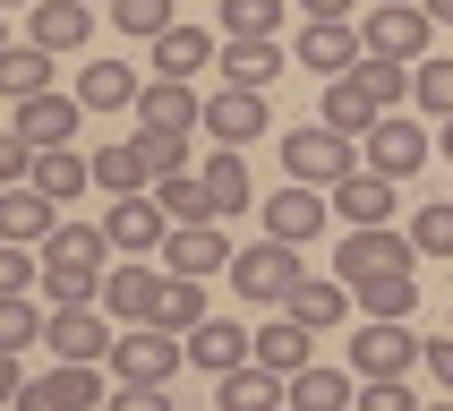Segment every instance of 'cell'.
Wrapping results in <instances>:
<instances>
[{
  "mask_svg": "<svg viewBox=\"0 0 453 411\" xmlns=\"http://www.w3.org/2000/svg\"><path fill=\"white\" fill-rule=\"evenodd\" d=\"M111 231L103 223H69L60 214V231L43 240V300L51 308H103V275H111Z\"/></svg>",
  "mask_w": 453,
  "mask_h": 411,
  "instance_id": "1",
  "label": "cell"
},
{
  "mask_svg": "<svg viewBox=\"0 0 453 411\" xmlns=\"http://www.w3.org/2000/svg\"><path fill=\"white\" fill-rule=\"evenodd\" d=\"M300 249H291V240H274V231H265V240H249V249L231 257V291H240V300H257V308H282L291 300V291H300Z\"/></svg>",
  "mask_w": 453,
  "mask_h": 411,
  "instance_id": "2",
  "label": "cell"
},
{
  "mask_svg": "<svg viewBox=\"0 0 453 411\" xmlns=\"http://www.w3.org/2000/svg\"><path fill=\"white\" fill-rule=\"evenodd\" d=\"M282 172L308 180V189H342V180L359 172V137H342V128H326V120H308V128H291V137H282Z\"/></svg>",
  "mask_w": 453,
  "mask_h": 411,
  "instance_id": "3",
  "label": "cell"
},
{
  "mask_svg": "<svg viewBox=\"0 0 453 411\" xmlns=\"http://www.w3.org/2000/svg\"><path fill=\"white\" fill-rule=\"evenodd\" d=\"M180 368H188V334H172V326H120V343H111V377H120V385H172Z\"/></svg>",
  "mask_w": 453,
  "mask_h": 411,
  "instance_id": "4",
  "label": "cell"
},
{
  "mask_svg": "<svg viewBox=\"0 0 453 411\" xmlns=\"http://www.w3.org/2000/svg\"><path fill=\"white\" fill-rule=\"evenodd\" d=\"M103 368L111 360H60L51 377H26L18 411H103L111 394H103Z\"/></svg>",
  "mask_w": 453,
  "mask_h": 411,
  "instance_id": "5",
  "label": "cell"
},
{
  "mask_svg": "<svg viewBox=\"0 0 453 411\" xmlns=\"http://www.w3.org/2000/svg\"><path fill=\"white\" fill-rule=\"evenodd\" d=\"M411 257H419V240H411V231H394V223H359V231H342L334 275H342V283H368V275H403Z\"/></svg>",
  "mask_w": 453,
  "mask_h": 411,
  "instance_id": "6",
  "label": "cell"
},
{
  "mask_svg": "<svg viewBox=\"0 0 453 411\" xmlns=\"http://www.w3.org/2000/svg\"><path fill=\"white\" fill-rule=\"evenodd\" d=\"M359 146H368V172L419 180V163H428V154H436V137H428V128H419V120H411V112H377V128H368Z\"/></svg>",
  "mask_w": 453,
  "mask_h": 411,
  "instance_id": "7",
  "label": "cell"
},
{
  "mask_svg": "<svg viewBox=\"0 0 453 411\" xmlns=\"http://www.w3.org/2000/svg\"><path fill=\"white\" fill-rule=\"evenodd\" d=\"M359 35H368V51H394V60H428L436 18H428V0H377Z\"/></svg>",
  "mask_w": 453,
  "mask_h": 411,
  "instance_id": "8",
  "label": "cell"
},
{
  "mask_svg": "<svg viewBox=\"0 0 453 411\" xmlns=\"http://www.w3.org/2000/svg\"><path fill=\"white\" fill-rule=\"evenodd\" d=\"M103 231H111V249H120V257H163L172 214H163V198H154V189H137V198H111Z\"/></svg>",
  "mask_w": 453,
  "mask_h": 411,
  "instance_id": "9",
  "label": "cell"
},
{
  "mask_svg": "<svg viewBox=\"0 0 453 411\" xmlns=\"http://www.w3.org/2000/svg\"><path fill=\"white\" fill-rule=\"evenodd\" d=\"M163 283H172V266L154 275L146 257H120V266L103 275V308H111L120 326H154V308H163Z\"/></svg>",
  "mask_w": 453,
  "mask_h": 411,
  "instance_id": "10",
  "label": "cell"
},
{
  "mask_svg": "<svg viewBox=\"0 0 453 411\" xmlns=\"http://www.w3.org/2000/svg\"><path fill=\"white\" fill-rule=\"evenodd\" d=\"M419 352H428V343H411L403 317H368V326L351 334V368H359V377H411Z\"/></svg>",
  "mask_w": 453,
  "mask_h": 411,
  "instance_id": "11",
  "label": "cell"
},
{
  "mask_svg": "<svg viewBox=\"0 0 453 411\" xmlns=\"http://www.w3.org/2000/svg\"><path fill=\"white\" fill-rule=\"evenodd\" d=\"M300 60H308L317 77H351L359 60H368V35H359L351 18H308V26H300Z\"/></svg>",
  "mask_w": 453,
  "mask_h": 411,
  "instance_id": "12",
  "label": "cell"
},
{
  "mask_svg": "<svg viewBox=\"0 0 453 411\" xmlns=\"http://www.w3.org/2000/svg\"><path fill=\"white\" fill-rule=\"evenodd\" d=\"M231 231L223 223H172V240H163V266H172V275H231Z\"/></svg>",
  "mask_w": 453,
  "mask_h": 411,
  "instance_id": "13",
  "label": "cell"
},
{
  "mask_svg": "<svg viewBox=\"0 0 453 411\" xmlns=\"http://www.w3.org/2000/svg\"><path fill=\"white\" fill-rule=\"evenodd\" d=\"M265 128H274V112H265L257 86H223V95H205V137H214V146H249V137H265Z\"/></svg>",
  "mask_w": 453,
  "mask_h": 411,
  "instance_id": "14",
  "label": "cell"
},
{
  "mask_svg": "<svg viewBox=\"0 0 453 411\" xmlns=\"http://www.w3.org/2000/svg\"><path fill=\"white\" fill-rule=\"evenodd\" d=\"M326 189H308V180H282L274 198H265V231H274V240H291V249H308V240H317V231H326Z\"/></svg>",
  "mask_w": 453,
  "mask_h": 411,
  "instance_id": "15",
  "label": "cell"
},
{
  "mask_svg": "<svg viewBox=\"0 0 453 411\" xmlns=\"http://www.w3.org/2000/svg\"><path fill=\"white\" fill-rule=\"evenodd\" d=\"M137 128H180V137H197V128H205V95L188 86V77H146Z\"/></svg>",
  "mask_w": 453,
  "mask_h": 411,
  "instance_id": "16",
  "label": "cell"
},
{
  "mask_svg": "<svg viewBox=\"0 0 453 411\" xmlns=\"http://www.w3.org/2000/svg\"><path fill=\"white\" fill-rule=\"evenodd\" d=\"M77 120H86L77 86H69V95H60V86H51V95H26L18 112H9V128H18V137H35V146H69V137H77Z\"/></svg>",
  "mask_w": 453,
  "mask_h": 411,
  "instance_id": "17",
  "label": "cell"
},
{
  "mask_svg": "<svg viewBox=\"0 0 453 411\" xmlns=\"http://www.w3.org/2000/svg\"><path fill=\"white\" fill-rule=\"evenodd\" d=\"M51 231H60V198H43L35 180H9L0 189V240H35L43 249Z\"/></svg>",
  "mask_w": 453,
  "mask_h": 411,
  "instance_id": "18",
  "label": "cell"
},
{
  "mask_svg": "<svg viewBox=\"0 0 453 411\" xmlns=\"http://www.w3.org/2000/svg\"><path fill=\"white\" fill-rule=\"evenodd\" d=\"M95 189H111V198H137V189H154L146 128H137V137H103V146H95Z\"/></svg>",
  "mask_w": 453,
  "mask_h": 411,
  "instance_id": "19",
  "label": "cell"
},
{
  "mask_svg": "<svg viewBox=\"0 0 453 411\" xmlns=\"http://www.w3.org/2000/svg\"><path fill=\"white\" fill-rule=\"evenodd\" d=\"M257 360V334L231 326V317H205L197 334H188V368H205V377H231V368H249Z\"/></svg>",
  "mask_w": 453,
  "mask_h": 411,
  "instance_id": "20",
  "label": "cell"
},
{
  "mask_svg": "<svg viewBox=\"0 0 453 411\" xmlns=\"http://www.w3.org/2000/svg\"><path fill=\"white\" fill-rule=\"evenodd\" d=\"M103 317H111V308H51V352L60 360H111V343H120V334L103 326Z\"/></svg>",
  "mask_w": 453,
  "mask_h": 411,
  "instance_id": "21",
  "label": "cell"
},
{
  "mask_svg": "<svg viewBox=\"0 0 453 411\" xmlns=\"http://www.w3.org/2000/svg\"><path fill=\"white\" fill-rule=\"evenodd\" d=\"M334 206H342V223H351V231H359V223H394V206H403V180L359 163V172L334 189Z\"/></svg>",
  "mask_w": 453,
  "mask_h": 411,
  "instance_id": "22",
  "label": "cell"
},
{
  "mask_svg": "<svg viewBox=\"0 0 453 411\" xmlns=\"http://www.w3.org/2000/svg\"><path fill=\"white\" fill-rule=\"evenodd\" d=\"M257 360H265L274 377H300L308 360H317V326H300L291 308H274V317L257 326Z\"/></svg>",
  "mask_w": 453,
  "mask_h": 411,
  "instance_id": "23",
  "label": "cell"
},
{
  "mask_svg": "<svg viewBox=\"0 0 453 411\" xmlns=\"http://www.w3.org/2000/svg\"><path fill=\"white\" fill-rule=\"evenodd\" d=\"M282 77V35H223V86H274Z\"/></svg>",
  "mask_w": 453,
  "mask_h": 411,
  "instance_id": "24",
  "label": "cell"
},
{
  "mask_svg": "<svg viewBox=\"0 0 453 411\" xmlns=\"http://www.w3.org/2000/svg\"><path fill=\"white\" fill-rule=\"evenodd\" d=\"M214 403H223V411H282V403H291V377H274L265 360H249V368L214 377Z\"/></svg>",
  "mask_w": 453,
  "mask_h": 411,
  "instance_id": "25",
  "label": "cell"
},
{
  "mask_svg": "<svg viewBox=\"0 0 453 411\" xmlns=\"http://www.w3.org/2000/svg\"><path fill=\"white\" fill-rule=\"evenodd\" d=\"M291 411H359V368H326V360H308L300 377H291Z\"/></svg>",
  "mask_w": 453,
  "mask_h": 411,
  "instance_id": "26",
  "label": "cell"
},
{
  "mask_svg": "<svg viewBox=\"0 0 453 411\" xmlns=\"http://www.w3.org/2000/svg\"><path fill=\"white\" fill-rule=\"evenodd\" d=\"M197 69H223V43L205 26H172L154 35V77H197Z\"/></svg>",
  "mask_w": 453,
  "mask_h": 411,
  "instance_id": "27",
  "label": "cell"
},
{
  "mask_svg": "<svg viewBox=\"0 0 453 411\" xmlns=\"http://www.w3.org/2000/svg\"><path fill=\"white\" fill-rule=\"evenodd\" d=\"M137 95H146V77L128 69V60H86V69H77V103H86V112H128Z\"/></svg>",
  "mask_w": 453,
  "mask_h": 411,
  "instance_id": "28",
  "label": "cell"
},
{
  "mask_svg": "<svg viewBox=\"0 0 453 411\" xmlns=\"http://www.w3.org/2000/svg\"><path fill=\"white\" fill-rule=\"evenodd\" d=\"M26 35H35L43 51H77L86 35H95V9H86V0H35Z\"/></svg>",
  "mask_w": 453,
  "mask_h": 411,
  "instance_id": "29",
  "label": "cell"
},
{
  "mask_svg": "<svg viewBox=\"0 0 453 411\" xmlns=\"http://www.w3.org/2000/svg\"><path fill=\"white\" fill-rule=\"evenodd\" d=\"M377 112H385V103L368 95L359 77H326V103H317V120H326V128H342V137H368V128H377Z\"/></svg>",
  "mask_w": 453,
  "mask_h": 411,
  "instance_id": "30",
  "label": "cell"
},
{
  "mask_svg": "<svg viewBox=\"0 0 453 411\" xmlns=\"http://www.w3.org/2000/svg\"><path fill=\"white\" fill-rule=\"evenodd\" d=\"M51 60H60V51H43L35 35H26V43H9V51H0V95H9V103L51 95Z\"/></svg>",
  "mask_w": 453,
  "mask_h": 411,
  "instance_id": "31",
  "label": "cell"
},
{
  "mask_svg": "<svg viewBox=\"0 0 453 411\" xmlns=\"http://www.w3.org/2000/svg\"><path fill=\"white\" fill-rule=\"evenodd\" d=\"M197 172H205V198H214V214H240V206L257 198V180H249V163H240V146H214Z\"/></svg>",
  "mask_w": 453,
  "mask_h": 411,
  "instance_id": "32",
  "label": "cell"
},
{
  "mask_svg": "<svg viewBox=\"0 0 453 411\" xmlns=\"http://www.w3.org/2000/svg\"><path fill=\"white\" fill-rule=\"evenodd\" d=\"M35 189H43V198H86V189H95V154H77V146H43V163H35Z\"/></svg>",
  "mask_w": 453,
  "mask_h": 411,
  "instance_id": "33",
  "label": "cell"
},
{
  "mask_svg": "<svg viewBox=\"0 0 453 411\" xmlns=\"http://www.w3.org/2000/svg\"><path fill=\"white\" fill-rule=\"evenodd\" d=\"M342 300H351V283H334V275H300V291H291L282 308H291L300 326L326 334V326H342Z\"/></svg>",
  "mask_w": 453,
  "mask_h": 411,
  "instance_id": "34",
  "label": "cell"
},
{
  "mask_svg": "<svg viewBox=\"0 0 453 411\" xmlns=\"http://www.w3.org/2000/svg\"><path fill=\"white\" fill-rule=\"evenodd\" d=\"M351 300H359V317H411L419 308V275H368V283H351Z\"/></svg>",
  "mask_w": 453,
  "mask_h": 411,
  "instance_id": "35",
  "label": "cell"
},
{
  "mask_svg": "<svg viewBox=\"0 0 453 411\" xmlns=\"http://www.w3.org/2000/svg\"><path fill=\"white\" fill-rule=\"evenodd\" d=\"M359 86H368V95H377L385 103V112H403V103H411V77H419V60H394V51H368V60H359Z\"/></svg>",
  "mask_w": 453,
  "mask_h": 411,
  "instance_id": "36",
  "label": "cell"
},
{
  "mask_svg": "<svg viewBox=\"0 0 453 411\" xmlns=\"http://www.w3.org/2000/svg\"><path fill=\"white\" fill-rule=\"evenodd\" d=\"M154 198H163V214H172V223H223V214H214V198H205V172L154 180Z\"/></svg>",
  "mask_w": 453,
  "mask_h": 411,
  "instance_id": "37",
  "label": "cell"
},
{
  "mask_svg": "<svg viewBox=\"0 0 453 411\" xmlns=\"http://www.w3.org/2000/svg\"><path fill=\"white\" fill-rule=\"evenodd\" d=\"M43 334H51V308H35V291H9L0 300V352H26Z\"/></svg>",
  "mask_w": 453,
  "mask_h": 411,
  "instance_id": "38",
  "label": "cell"
},
{
  "mask_svg": "<svg viewBox=\"0 0 453 411\" xmlns=\"http://www.w3.org/2000/svg\"><path fill=\"white\" fill-rule=\"evenodd\" d=\"M154 326L197 334V326H205V283H197V275H172V283H163V308H154Z\"/></svg>",
  "mask_w": 453,
  "mask_h": 411,
  "instance_id": "39",
  "label": "cell"
},
{
  "mask_svg": "<svg viewBox=\"0 0 453 411\" xmlns=\"http://www.w3.org/2000/svg\"><path fill=\"white\" fill-rule=\"evenodd\" d=\"M111 26L137 35V43H154V35H172V26H180V9H172V0H111Z\"/></svg>",
  "mask_w": 453,
  "mask_h": 411,
  "instance_id": "40",
  "label": "cell"
},
{
  "mask_svg": "<svg viewBox=\"0 0 453 411\" xmlns=\"http://www.w3.org/2000/svg\"><path fill=\"white\" fill-rule=\"evenodd\" d=\"M411 112L453 120V60H419V77H411Z\"/></svg>",
  "mask_w": 453,
  "mask_h": 411,
  "instance_id": "41",
  "label": "cell"
},
{
  "mask_svg": "<svg viewBox=\"0 0 453 411\" xmlns=\"http://www.w3.org/2000/svg\"><path fill=\"white\" fill-rule=\"evenodd\" d=\"M223 35H282V0H223Z\"/></svg>",
  "mask_w": 453,
  "mask_h": 411,
  "instance_id": "42",
  "label": "cell"
},
{
  "mask_svg": "<svg viewBox=\"0 0 453 411\" xmlns=\"http://www.w3.org/2000/svg\"><path fill=\"white\" fill-rule=\"evenodd\" d=\"M411 240H419V257H453V198L419 206V214H411Z\"/></svg>",
  "mask_w": 453,
  "mask_h": 411,
  "instance_id": "43",
  "label": "cell"
},
{
  "mask_svg": "<svg viewBox=\"0 0 453 411\" xmlns=\"http://www.w3.org/2000/svg\"><path fill=\"white\" fill-rule=\"evenodd\" d=\"M146 154H154V180L197 172V163H188V137H180V128H146Z\"/></svg>",
  "mask_w": 453,
  "mask_h": 411,
  "instance_id": "44",
  "label": "cell"
},
{
  "mask_svg": "<svg viewBox=\"0 0 453 411\" xmlns=\"http://www.w3.org/2000/svg\"><path fill=\"white\" fill-rule=\"evenodd\" d=\"M359 411H419L411 377H359Z\"/></svg>",
  "mask_w": 453,
  "mask_h": 411,
  "instance_id": "45",
  "label": "cell"
},
{
  "mask_svg": "<svg viewBox=\"0 0 453 411\" xmlns=\"http://www.w3.org/2000/svg\"><path fill=\"white\" fill-rule=\"evenodd\" d=\"M103 411H172V385H120Z\"/></svg>",
  "mask_w": 453,
  "mask_h": 411,
  "instance_id": "46",
  "label": "cell"
},
{
  "mask_svg": "<svg viewBox=\"0 0 453 411\" xmlns=\"http://www.w3.org/2000/svg\"><path fill=\"white\" fill-rule=\"evenodd\" d=\"M419 368H428V377H436V385H445V394H453V334H445V343H428V352H419Z\"/></svg>",
  "mask_w": 453,
  "mask_h": 411,
  "instance_id": "47",
  "label": "cell"
},
{
  "mask_svg": "<svg viewBox=\"0 0 453 411\" xmlns=\"http://www.w3.org/2000/svg\"><path fill=\"white\" fill-rule=\"evenodd\" d=\"M300 9H308V18H351L359 0H300Z\"/></svg>",
  "mask_w": 453,
  "mask_h": 411,
  "instance_id": "48",
  "label": "cell"
},
{
  "mask_svg": "<svg viewBox=\"0 0 453 411\" xmlns=\"http://www.w3.org/2000/svg\"><path fill=\"white\" fill-rule=\"evenodd\" d=\"M428 18H436V26H453V0H428Z\"/></svg>",
  "mask_w": 453,
  "mask_h": 411,
  "instance_id": "49",
  "label": "cell"
},
{
  "mask_svg": "<svg viewBox=\"0 0 453 411\" xmlns=\"http://www.w3.org/2000/svg\"><path fill=\"white\" fill-rule=\"evenodd\" d=\"M436 154H453V120H445V128H436Z\"/></svg>",
  "mask_w": 453,
  "mask_h": 411,
  "instance_id": "50",
  "label": "cell"
},
{
  "mask_svg": "<svg viewBox=\"0 0 453 411\" xmlns=\"http://www.w3.org/2000/svg\"><path fill=\"white\" fill-rule=\"evenodd\" d=\"M419 411H453V394H445V403H419Z\"/></svg>",
  "mask_w": 453,
  "mask_h": 411,
  "instance_id": "51",
  "label": "cell"
},
{
  "mask_svg": "<svg viewBox=\"0 0 453 411\" xmlns=\"http://www.w3.org/2000/svg\"><path fill=\"white\" fill-rule=\"evenodd\" d=\"M18 9H35V0H18Z\"/></svg>",
  "mask_w": 453,
  "mask_h": 411,
  "instance_id": "52",
  "label": "cell"
},
{
  "mask_svg": "<svg viewBox=\"0 0 453 411\" xmlns=\"http://www.w3.org/2000/svg\"><path fill=\"white\" fill-rule=\"evenodd\" d=\"M282 411H291V403H282Z\"/></svg>",
  "mask_w": 453,
  "mask_h": 411,
  "instance_id": "53",
  "label": "cell"
}]
</instances>
